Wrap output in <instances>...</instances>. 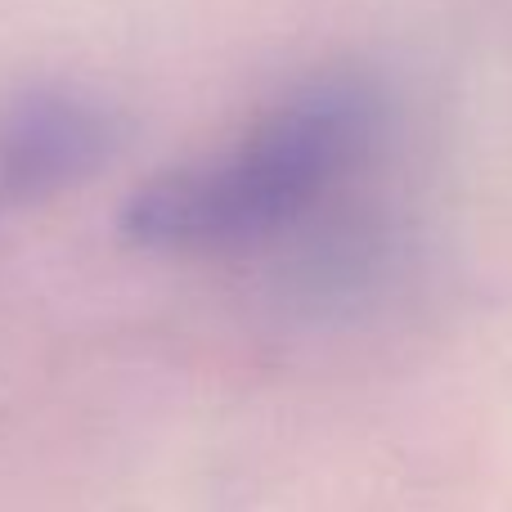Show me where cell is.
<instances>
[{
	"label": "cell",
	"instance_id": "6da1fadb",
	"mask_svg": "<svg viewBox=\"0 0 512 512\" xmlns=\"http://www.w3.org/2000/svg\"><path fill=\"white\" fill-rule=\"evenodd\" d=\"M391 104L364 72L288 86L234 140L158 171L122 207L135 248L239 256L315 230L364 194L387 158Z\"/></svg>",
	"mask_w": 512,
	"mask_h": 512
},
{
	"label": "cell",
	"instance_id": "7a4b0ae2",
	"mask_svg": "<svg viewBox=\"0 0 512 512\" xmlns=\"http://www.w3.org/2000/svg\"><path fill=\"white\" fill-rule=\"evenodd\" d=\"M117 149V117L77 86H32L0 108V198L45 203L86 185Z\"/></svg>",
	"mask_w": 512,
	"mask_h": 512
}]
</instances>
